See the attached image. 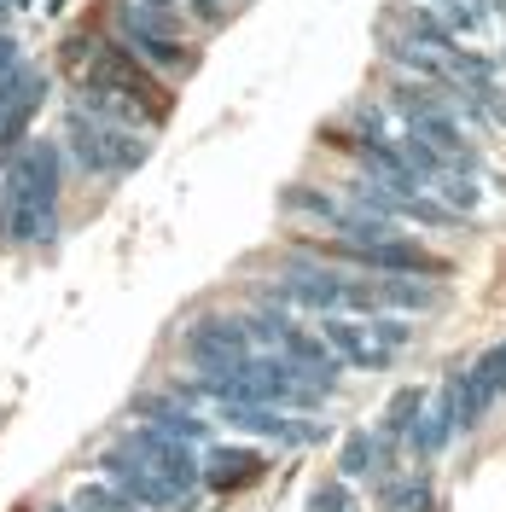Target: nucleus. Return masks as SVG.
I'll use <instances>...</instances> for the list:
<instances>
[{
  "label": "nucleus",
  "instance_id": "6",
  "mask_svg": "<svg viewBox=\"0 0 506 512\" xmlns=\"http://www.w3.org/2000/svg\"><path fill=\"white\" fill-rule=\"evenodd\" d=\"M82 507L88 512H128V501H117L111 489H82Z\"/></svg>",
  "mask_w": 506,
  "mask_h": 512
},
{
  "label": "nucleus",
  "instance_id": "7",
  "mask_svg": "<svg viewBox=\"0 0 506 512\" xmlns=\"http://www.w3.org/2000/svg\"><path fill=\"white\" fill-rule=\"evenodd\" d=\"M315 512H349V495H344V483H326L315 495Z\"/></svg>",
  "mask_w": 506,
  "mask_h": 512
},
{
  "label": "nucleus",
  "instance_id": "2",
  "mask_svg": "<svg viewBox=\"0 0 506 512\" xmlns=\"http://www.w3.org/2000/svg\"><path fill=\"white\" fill-rule=\"evenodd\" d=\"M320 344L338 355V361H349V367H367V373L396 355L373 326H355V320H326V326H320Z\"/></svg>",
  "mask_w": 506,
  "mask_h": 512
},
{
  "label": "nucleus",
  "instance_id": "3",
  "mask_svg": "<svg viewBox=\"0 0 506 512\" xmlns=\"http://www.w3.org/2000/svg\"><path fill=\"white\" fill-rule=\"evenodd\" d=\"M262 472H268V460H262V454H251V448H216V454H210V466H204V483L227 495V489H245V483H256Z\"/></svg>",
  "mask_w": 506,
  "mask_h": 512
},
{
  "label": "nucleus",
  "instance_id": "4",
  "mask_svg": "<svg viewBox=\"0 0 506 512\" xmlns=\"http://www.w3.org/2000/svg\"><path fill=\"white\" fill-rule=\"evenodd\" d=\"M419 408H425V396H419V390H402V396L390 402V419H384V443H396L402 431H413V425H419Z\"/></svg>",
  "mask_w": 506,
  "mask_h": 512
},
{
  "label": "nucleus",
  "instance_id": "5",
  "mask_svg": "<svg viewBox=\"0 0 506 512\" xmlns=\"http://www.w3.org/2000/svg\"><path fill=\"white\" fill-rule=\"evenodd\" d=\"M373 454H379V443H373V437H349V448H344V472H349V478H361V472L373 466Z\"/></svg>",
  "mask_w": 506,
  "mask_h": 512
},
{
  "label": "nucleus",
  "instance_id": "1",
  "mask_svg": "<svg viewBox=\"0 0 506 512\" xmlns=\"http://www.w3.org/2000/svg\"><path fill=\"white\" fill-rule=\"evenodd\" d=\"M105 82L117 88V94L128 99V105H140L152 123H169V111H175V99H169V88H163L152 70H140V59L134 53H123V47H111L105 53Z\"/></svg>",
  "mask_w": 506,
  "mask_h": 512
}]
</instances>
